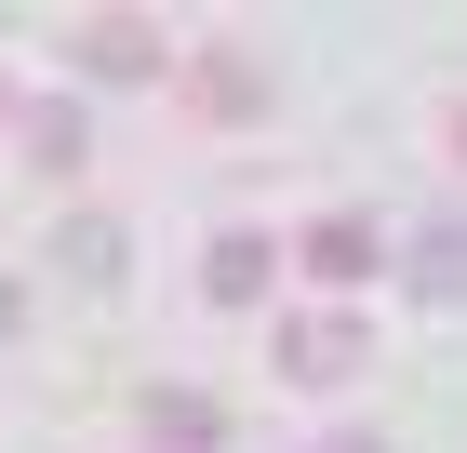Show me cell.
Returning <instances> with one entry per match:
<instances>
[{
  "instance_id": "7",
  "label": "cell",
  "mask_w": 467,
  "mask_h": 453,
  "mask_svg": "<svg viewBox=\"0 0 467 453\" xmlns=\"http://www.w3.org/2000/svg\"><path fill=\"white\" fill-rule=\"evenodd\" d=\"M147 440H174V453H214V440H227V414H214V400H187V386H161V400H147Z\"/></svg>"
},
{
  "instance_id": "13",
  "label": "cell",
  "mask_w": 467,
  "mask_h": 453,
  "mask_svg": "<svg viewBox=\"0 0 467 453\" xmlns=\"http://www.w3.org/2000/svg\"><path fill=\"white\" fill-rule=\"evenodd\" d=\"M454 147H467V120H454Z\"/></svg>"
},
{
  "instance_id": "8",
  "label": "cell",
  "mask_w": 467,
  "mask_h": 453,
  "mask_svg": "<svg viewBox=\"0 0 467 453\" xmlns=\"http://www.w3.org/2000/svg\"><path fill=\"white\" fill-rule=\"evenodd\" d=\"M54 267L67 280H120V227L108 213H67V227H54Z\"/></svg>"
},
{
  "instance_id": "1",
  "label": "cell",
  "mask_w": 467,
  "mask_h": 453,
  "mask_svg": "<svg viewBox=\"0 0 467 453\" xmlns=\"http://www.w3.org/2000/svg\"><path fill=\"white\" fill-rule=\"evenodd\" d=\"M281 374L294 386H348V374H374V334L348 307H307V320H281Z\"/></svg>"
},
{
  "instance_id": "10",
  "label": "cell",
  "mask_w": 467,
  "mask_h": 453,
  "mask_svg": "<svg viewBox=\"0 0 467 453\" xmlns=\"http://www.w3.org/2000/svg\"><path fill=\"white\" fill-rule=\"evenodd\" d=\"M321 453H388V440H374V427H334V440H321Z\"/></svg>"
},
{
  "instance_id": "12",
  "label": "cell",
  "mask_w": 467,
  "mask_h": 453,
  "mask_svg": "<svg viewBox=\"0 0 467 453\" xmlns=\"http://www.w3.org/2000/svg\"><path fill=\"white\" fill-rule=\"evenodd\" d=\"M0 134H14V94H0Z\"/></svg>"
},
{
  "instance_id": "6",
  "label": "cell",
  "mask_w": 467,
  "mask_h": 453,
  "mask_svg": "<svg viewBox=\"0 0 467 453\" xmlns=\"http://www.w3.org/2000/svg\"><path fill=\"white\" fill-rule=\"evenodd\" d=\"M307 267L321 280H374V213H321L307 227Z\"/></svg>"
},
{
  "instance_id": "11",
  "label": "cell",
  "mask_w": 467,
  "mask_h": 453,
  "mask_svg": "<svg viewBox=\"0 0 467 453\" xmlns=\"http://www.w3.org/2000/svg\"><path fill=\"white\" fill-rule=\"evenodd\" d=\"M14 320H27V293H14V280H0V334H14Z\"/></svg>"
},
{
  "instance_id": "3",
  "label": "cell",
  "mask_w": 467,
  "mask_h": 453,
  "mask_svg": "<svg viewBox=\"0 0 467 453\" xmlns=\"http://www.w3.org/2000/svg\"><path fill=\"white\" fill-rule=\"evenodd\" d=\"M267 280H281V241H254V227H227V241L201 253V293H214V307H254Z\"/></svg>"
},
{
  "instance_id": "4",
  "label": "cell",
  "mask_w": 467,
  "mask_h": 453,
  "mask_svg": "<svg viewBox=\"0 0 467 453\" xmlns=\"http://www.w3.org/2000/svg\"><path fill=\"white\" fill-rule=\"evenodd\" d=\"M187 94H201V120H254L267 107V67L254 54H187Z\"/></svg>"
},
{
  "instance_id": "2",
  "label": "cell",
  "mask_w": 467,
  "mask_h": 453,
  "mask_svg": "<svg viewBox=\"0 0 467 453\" xmlns=\"http://www.w3.org/2000/svg\"><path fill=\"white\" fill-rule=\"evenodd\" d=\"M80 67L94 80H161V27L147 14H80Z\"/></svg>"
},
{
  "instance_id": "5",
  "label": "cell",
  "mask_w": 467,
  "mask_h": 453,
  "mask_svg": "<svg viewBox=\"0 0 467 453\" xmlns=\"http://www.w3.org/2000/svg\"><path fill=\"white\" fill-rule=\"evenodd\" d=\"M14 147H27L40 174H67V160H80L94 134H80V107H67V94H27V107H14Z\"/></svg>"
},
{
  "instance_id": "9",
  "label": "cell",
  "mask_w": 467,
  "mask_h": 453,
  "mask_svg": "<svg viewBox=\"0 0 467 453\" xmlns=\"http://www.w3.org/2000/svg\"><path fill=\"white\" fill-rule=\"evenodd\" d=\"M414 293H441V307L467 293V227H454V213H441L428 241H414Z\"/></svg>"
}]
</instances>
